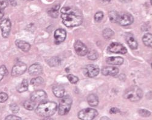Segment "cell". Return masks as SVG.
Masks as SVG:
<instances>
[{"label":"cell","instance_id":"31","mask_svg":"<svg viewBox=\"0 0 152 120\" xmlns=\"http://www.w3.org/2000/svg\"><path fill=\"white\" fill-rule=\"evenodd\" d=\"M67 78L69 80V81L72 84H75L79 81V78L77 77L74 76L72 74H69L67 76Z\"/></svg>","mask_w":152,"mask_h":120},{"label":"cell","instance_id":"13","mask_svg":"<svg viewBox=\"0 0 152 120\" xmlns=\"http://www.w3.org/2000/svg\"><path fill=\"white\" fill-rule=\"evenodd\" d=\"M66 37V32L63 29H58L54 33V41L57 44H59L64 41Z\"/></svg>","mask_w":152,"mask_h":120},{"label":"cell","instance_id":"37","mask_svg":"<svg viewBox=\"0 0 152 120\" xmlns=\"http://www.w3.org/2000/svg\"><path fill=\"white\" fill-rule=\"evenodd\" d=\"M5 120H21V118L15 116V115H9L7 116Z\"/></svg>","mask_w":152,"mask_h":120},{"label":"cell","instance_id":"39","mask_svg":"<svg viewBox=\"0 0 152 120\" xmlns=\"http://www.w3.org/2000/svg\"><path fill=\"white\" fill-rule=\"evenodd\" d=\"M10 4L12 6H17V1L16 0H9Z\"/></svg>","mask_w":152,"mask_h":120},{"label":"cell","instance_id":"25","mask_svg":"<svg viewBox=\"0 0 152 120\" xmlns=\"http://www.w3.org/2000/svg\"><path fill=\"white\" fill-rule=\"evenodd\" d=\"M119 14L116 11H111L109 12V18L111 22L113 23H117Z\"/></svg>","mask_w":152,"mask_h":120},{"label":"cell","instance_id":"38","mask_svg":"<svg viewBox=\"0 0 152 120\" xmlns=\"http://www.w3.org/2000/svg\"><path fill=\"white\" fill-rule=\"evenodd\" d=\"M119 112H120V110L116 107H112L110 111V113L111 114H116Z\"/></svg>","mask_w":152,"mask_h":120},{"label":"cell","instance_id":"43","mask_svg":"<svg viewBox=\"0 0 152 120\" xmlns=\"http://www.w3.org/2000/svg\"><path fill=\"white\" fill-rule=\"evenodd\" d=\"M26 1H33V0H26Z\"/></svg>","mask_w":152,"mask_h":120},{"label":"cell","instance_id":"28","mask_svg":"<svg viewBox=\"0 0 152 120\" xmlns=\"http://www.w3.org/2000/svg\"><path fill=\"white\" fill-rule=\"evenodd\" d=\"M114 34H115V33H114V32L110 28H106L103 30V33H102L103 37L105 39L111 38L114 35Z\"/></svg>","mask_w":152,"mask_h":120},{"label":"cell","instance_id":"40","mask_svg":"<svg viewBox=\"0 0 152 120\" xmlns=\"http://www.w3.org/2000/svg\"><path fill=\"white\" fill-rule=\"evenodd\" d=\"M100 120H110V119L107 116H103L100 118Z\"/></svg>","mask_w":152,"mask_h":120},{"label":"cell","instance_id":"32","mask_svg":"<svg viewBox=\"0 0 152 120\" xmlns=\"http://www.w3.org/2000/svg\"><path fill=\"white\" fill-rule=\"evenodd\" d=\"M104 18V14L102 12H97L94 15V20L96 22H100L102 21Z\"/></svg>","mask_w":152,"mask_h":120},{"label":"cell","instance_id":"17","mask_svg":"<svg viewBox=\"0 0 152 120\" xmlns=\"http://www.w3.org/2000/svg\"><path fill=\"white\" fill-rule=\"evenodd\" d=\"M106 62L108 64L120 66L124 63V58L119 56H111L107 58Z\"/></svg>","mask_w":152,"mask_h":120},{"label":"cell","instance_id":"1","mask_svg":"<svg viewBox=\"0 0 152 120\" xmlns=\"http://www.w3.org/2000/svg\"><path fill=\"white\" fill-rule=\"evenodd\" d=\"M61 18L63 25L68 27L80 26L83 21L80 12L71 7H64L61 9Z\"/></svg>","mask_w":152,"mask_h":120},{"label":"cell","instance_id":"41","mask_svg":"<svg viewBox=\"0 0 152 120\" xmlns=\"http://www.w3.org/2000/svg\"><path fill=\"white\" fill-rule=\"evenodd\" d=\"M3 15H4V14H3V12H2V10H0V20L3 18Z\"/></svg>","mask_w":152,"mask_h":120},{"label":"cell","instance_id":"11","mask_svg":"<svg viewBox=\"0 0 152 120\" xmlns=\"http://www.w3.org/2000/svg\"><path fill=\"white\" fill-rule=\"evenodd\" d=\"M2 35L4 38H7L11 29V22L9 19H4L0 23Z\"/></svg>","mask_w":152,"mask_h":120},{"label":"cell","instance_id":"12","mask_svg":"<svg viewBox=\"0 0 152 120\" xmlns=\"http://www.w3.org/2000/svg\"><path fill=\"white\" fill-rule=\"evenodd\" d=\"M74 49L76 53L79 56H85L88 51L87 47L85 44H84L80 40H77L75 42Z\"/></svg>","mask_w":152,"mask_h":120},{"label":"cell","instance_id":"22","mask_svg":"<svg viewBox=\"0 0 152 120\" xmlns=\"http://www.w3.org/2000/svg\"><path fill=\"white\" fill-rule=\"evenodd\" d=\"M142 41L144 44L148 47H152V35L150 33H147L145 34L142 37Z\"/></svg>","mask_w":152,"mask_h":120},{"label":"cell","instance_id":"6","mask_svg":"<svg viewBox=\"0 0 152 120\" xmlns=\"http://www.w3.org/2000/svg\"><path fill=\"white\" fill-rule=\"evenodd\" d=\"M108 50L109 52L115 53L125 54L127 52V50L122 44L116 42L111 43L108 47Z\"/></svg>","mask_w":152,"mask_h":120},{"label":"cell","instance_id":"33","mask_svg":"<svg viewBox=\"0 0 152 120\" xmlns=\"http://www.w3.org/2000/svg\"><path fill=\"white\" fill-rule=\"evenodd\" d=\"M138 112H139V114L142 117H148L151 115L150 112L145 109H140L139 110Z\"/></svg>","mask_w":152,"mask_h":120},{"label":"cell","instance_id":"3","mask_svg":"<svg viewBox=\"0 0 152 120\" xmlns=\"http://www.w3.org/2000/svg\"><path fill=\"white\" fill-rule=\"evenodd\" d=\"M142 96V90L136 86L130 87L125 91L124 95V98L130 101H137L140 100Z\"/></svg>","mask_w":152,"mask_h":120},{"label":"cell","instance_id":"36","mask_svg":"<svg viewBox=\"0 0 152 120\" xmlns=\"http://www.w3.org/2000/svg\"><path fill=\"white\" fill-rule=\"evenodd\" d=\"M8 6V2L7 0H1L0 1V10H3Z\"/></svg>","mask_w":152,"mask_h":120},{"label":"cell","instance_id":"27","mask_svg":"<svg viewBox=\"0 0 152 120\" xmlns=\"http://www.w3.org/2000/svg\"><path fill=\"white\" fill-rule=\"evenodd\" d=\"M43 79L42 77H36L33 78L31 81V85L35 86V87H38L40 85H42V84L43 83Z\"/></svg>","mask_w":152,"mask_h":120},{"label":"cell","instance_id":"26","mask_svg":"<svg viewBox=\"0 0 152 120\" xmlns=\"http://www.w3.org/2000/svg\"><path fill=\"white\" fill-rule=\"evenodd\" d=\"M35 104L36 103L31 100H27L25 101L23 104V106L26 109L29 111H32L34 109Z\"/></svg>","mask_w":152,"mask_h":120},{"label":"cell","instance_id":"24","mask_svg":"<svg viewBox=\"0 0 152 120\" xmlns=\"http://www.w3.org/2000/svg\"><path fill=\"white\" fill-rule=\"evenodd\" d=\"M47 63L51 67H55L61 63L60 59L58 57H53L46 59Z\"/></svg>","mask_w":152,"mask_h":120},{"label":"cell","instance_id":"10","mask_svg":"<svg viewBox=\"0 0 152 120\" xmlns=\"http://www.w3.org/2000/svg\"><path fill=\"white\" fill-rule=\"evenodd\" d=\"M47 98L46 93L42 90H39L34 92L31 95V100L36 103H41L44 101Z\"/></svg>","mask_w":152,"mask_h":120},{"label":"cell","instance_id":"15","mask_svg":"<svg viewBox=\"0 0 152 120\" xmlns=\"http://www.w3.org/2000/svg\"><path fill=\"white\" fill-rule=\"evenodd\" d=\"M119 73V69L115 67H105L102 69V74L105 76L115 77Z\"/></svg>","mask_w":152,"mask_h":120},{"label":"cell","instance_id":"9","mask_svg":"<svg viewBox=\"0 0 152 120\" xmlns=\"http://www.w3.org/2000/svg\"><path fill=\"white\" fill-rule=\"evenodd\" d=\"M100 72L99 67L94 64H88L85 67V74L89 78H94L97 77Z\"/></svg>","mask_w":152,"mask_h":120},{"label":"cell","instance_id":"16","mask_svg":"<svg viewBox=\"0 0 152 120\" xmlns=\"http://www.w3.org/2000/svg\"><path fill=\"white\" fill-rule=\"evenodd\" d=\"M43 72L42 66L39 63H35L31 66L29 69V73L31 75L37 76L41 74Z\"/></svg>","mask_w":152,"mask_h":120},{"label":"cell","instance_id":"35","mask_svg":"<svg viewBox=\"0 0 152 120\" xmlns=\"http://www.w3.org/2000/svg\"><path fill=\"white\" fill-rule=\"evenodd\" d=\"M8 99V95L6 93H0V103H4Z\"/></svg>","mask_w":152,"mask_h":120},{"label":"cell","instance_id":"8","mask_svg":"<svg viewBox=\"0 0 152 120\" xmlns=\"http://www.w3.org/2000/svg\"><path fill=\"white\" fill-rule=\"evenodd\" d=\"M134 18L133 17L129 14H119L118 22L121 26H129L133 22Z\"/></svg>","mask_w":152,"mask_h":120},{"label":"cell","instance_id":"23","mask_svg":"<svg viewBox=\"0 0 152 120\" xmlns=\"http://www.w3.org/2000/svg\"><path fill=\"white\" fill-rule=\"evenodd\" d=\"M60 9V5H56L54 6H53L52 8H50L49 10H48V13L49 14V16H50L51 17L56 18L58 17V10Z\"/></svg>","mask_w":152,"mask_h":120},{"label":"cell","instance_id":"29","mask_svg":"<svg viewBox=\"0 0 152 120\" xmlns=\"http://www.w3.org/2000/svg\"><path fill=\"white\" fill-rule=\"evenodd\" d=\"M87 56L88 58L90 60H95L98 58V53L94 50H90L87 51Z\"/></svg>","mask_w":152,"mask_h":120},{"label":"cell","instance_id":"7","mask_svg":"<svg viewBox=\"0 0 152 120\" xmlns=\"http://www.w3.org/2000/svg\"><path fill=\"white\" fill-rule=\"evenodd\" d=\"M27 70V65L23 63L18 62L12 68V77H17L23 75Z\"/></svg>","mask_w":152,"mask_h":120},{"label":"cell","instance_id":"19","mask_svg":"<svg viewBox=\"0 0 152 120\" xmlns=\"http://www.w3.org/2000/svg\"><path fill=\"white\" fill-rule=\"evenodd\" d=\"M53 92L57 98H62L65 95V89L60 86H54L53 87Z\"/></svg>","mask_w":152,"mask_h":120},{"label":"cell","instance_id":"42","mask_svg":"<svg viewBox=\"0 0 152 120\" xmlns=\"http://www.w3.org/2000/svg\"><path fill=\"white\" fill-rule=\"evenodd\" d=\"M42 120H54V119L51 118H50V117H45V118L42 119Z\"/></svg>","mask_w":152,"mask_h":120},{"label":"cell","instance_id":"5","mask_svg":"<svg viewBox=\"0 0 152 120\" xmlns=\"http://www.w3.org/2000/svg\"><path fill=\"white\" fill-rule=\"evenodd\" d=\"M98 115L96 110L92 108H86L80 111L78 113V117L81 120H93Z\"/></svg>","mask_w":152,"mask_h":120},{"label":"cell","instance_id":"34","mask_svg":"<svg viewBox=\"0 0 152 120\" xmlns=\"http://www.w3.org/2000/svg\"><path fill=\"white\" fill-rule=\"evenodd\" d=\"M10 109L11 110V111L14 113H17L19 112V107L17 104H12L10 106Z\"/></svg>","mask_w":152,"mask_h":120},{"label":"cell","instance_id":"2","mask_svg":"<svg viewBox=\"0 0 152 120\" xmlns=\"http://www.w3.org/2000/svg\"><path fill=\"white\" fill-rule=\"evenodd\" d=\"M57 110V105L54 102H45L37 107L36 113L42 117H50L55 114Z\"/></svg>","mask_w":152,"mask_h":120},{"label":"cell","instance_id":"30","mask_svg":"<svg viewBox=\"0 0 152 120\" xmlns=\"http://www.w3.org/2000/svg\"><path fill=\"white\" fill-rule=\"evenodd\" d=\"M8 74V71L5 66H1L0 67V81H1L3 78L6 76Z\"/></svg>","mask_w":152,"mask_h":120},{"label":"cell","instance_id":"20","mask_svg":"<svg viewBox=\"0 0 152 120\" xmlns=\"http://www.w3.org/2000/svg\"><path fill=\"white\" fill-rule=\"evenodd\" d=\"M87 101L90 106L95 107L97 106L99 104V98L96 95L92 93L88 96Z\"/></svg>","mask_w":152,"mask_h":120},{"label":"cell","instance_id":"14","mask_svg":"<svg viewBox=\"0 0 152 120\" xmlns=\"http://www.w3.org/2000/svg\"><path fill=\"white\" fill-rule=\"evenodd\" d=\"M125 39L128 44L130 49H136L138 47V43L134 37V36L132 33H126L125 35Z\"/></svg>","mask_w":152,"mask_h":120},{"label":"cell","instance_id":"21","mask_svg":"<svg viewBox=\"0 0 152 120\" xmlns=\"http://www.w3.org/2000/svg\"><path fill=\"white\" fill-rule=\"evenodd\" d=\"M28 86H29V84H28V80H23L20 85L17 86V90L19 93H23V92H26L28 89Z\"/></svg>","mask_w":152,"mask_h":120},{"label":"cell","instance_id":"4","mask_svg":"<svg viewBox=\"0 0 152 120\" xmlns=\"http://www.w3.org/2000/svg\"><path fill=\"white\" fill-rule=\"evenodd\" d=\"M72 100L69 95L63 96L60 101L58 107V114L60 115H65L70 111Z\"/></svg>","mask_w":152,"mask_h":120},{"label":"cell","instance_id":"18","mask_svg":"<svg viewBox=\"0 0 152 120\" xmlns=\"http://www.w3.org/2000/svg\"><path fill=\"white\" fill-rule=\"evenodd\" d=\"M15 44L20 49L24 52H28L31 48V45L28 43L22 40H17Z\"/></svg>","mask_w":152,"mask_h":120}]
</instances>
